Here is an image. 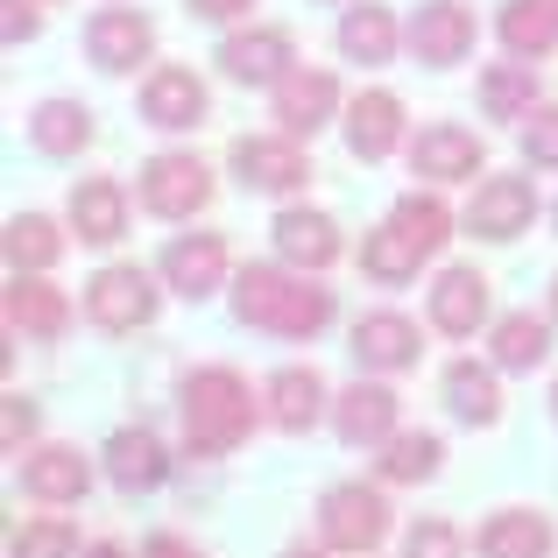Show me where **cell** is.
<instances>
[{"mask_svg": "<svg viewBox=\"0 0 558 558\" xmlns=\"http://www.w3.org/2000/svg\"><path fill=\"white\" fill-rule=\"evenodd\" d=\"M233 318L276 332V340H318V332L332 326V290L304 269L247 262V269L233 276Z\"/></svg>", "mask_w": 558, "mask_h": 558, "instance_id": "cell-1", "label": "cell"}, {"mask_svg": "<svg viewBox=\"0 0 558 558\" xmlns=\"http://www.w3.org/2000/svg\"><path fill=\"white\" fill-rule=\"evenodd\" d=\"M178 417H184V446L198 452V460H219V452L247 446V432H255V396H247V381L233 368H198L184 375L178 389Z\"/></svg>", "mask_w": 558, "mask_h": 558, "instance_id": "cell-2", "label": "cell"}, {"mask_svg": "<svg viewBox=\"0 0 558 558\" xmlns=\"http://www.w3.org/2000/svg\"><path fill=\"white\" fill-rule=\"evenodd\" d=\"M156 304H163V290H156V276L135 269V262H113V269H99L93 283H85V318H93L99 332H142L156 318Z\"/></svg>", "mask_w": 558, "mask_h": 558, "instance_id": "cell-3", "label": "cell"}, {"mask_svg": "<svg viewBox=\"0 0 558 558\" xmlns=\"http://www.w3.org/2000/svg\"><path fill=\"white\" fill-rule=\"evenodd\" d=\"M142 213H156V219H191V213H205L213 205V170L198 163V156H184V149H163V156H149L142 163Z\"/></svg>", "mask_w": 558, "mask_h": 558, "instance_id": "cell-4", "label": "cell"}, {"mask_svg": "<svg viewBox=\"0 0 558 558\" xmlns=\"http://www.w3.org/2000/svg\"><path fill=\"white\" fill-rule=\"evenodd\" d=\"M227 163L241 178V191H262V198H290L312 178V156L298 149V135H241Z\"/></svg>", "mask_w": 558, "mask_h": 558, "instance_id": "cell-5", "label": "cell"}, {"mask_svg": "<svg viewBox=\"0 0 558 558\" xmlns=\"http://www.w3.org/2000/svg\"><path fill=\"white\" fill-rule=\"evenodd\" d=\"M318 531H326L332 551H375L389 537V502H381V488L340 481V488L318 495Z\"/></svg>", "mask_w": 558, "mask_h": 558, "instance_id": "cell-6", "label": "cell"}, {"mask_svg": "<svg viewBox=\"0 0 558 558\" xmlns=\"http://www.w3.org/2000/svg\"><path fill=\"white\" fill-rule=\"evenodd\" d=\"M219 71H227L233 85H283L290 71H298V36L276 28V22L233 28V36L219 43Z\"/></svg>", "mask_w": 558, "mask_h": 558, "instance_id": "cell-7", "label": "cell"}, {"mask_svg": "<svg viewBox=\"0 0 558 558\" xmlns=\"http://www.w3.org/2000/svg\"><path fill=\"white\" fill-rule=\"evenodd\" d=\"M85 57H93L107 78H128L135 64L156 57V22L142 8H99L93 22H85Z\"/></svg>", "mask_w": 558, "mask_h": 558, "instance_id": "cell-8", "label": "cell"}, {"mask_svg": "<svg viewBox=\"0 0 558 558\" xmlns=\"http://www.w3.org/2000/svg\"><path fill=\"white\" fill-rule=\"evenodd\" d=\"M205 113H213V93H205V78L191 64H156L149 78H142V121L149 128L184 135V128H198Z\"/></svg>", "mask_w": 558, "mask_h": 558, "instance_id": "cell-9", "label": "cell"}, {"mask_svg": "<svg viewBox=\"0 0 558 558\" xmlns=\"http://www.w3.org/2000/svg\"><path fill=\"white\" fill-rule=\"evenodd\" d=\"M403 43L417 50V64L452 71L466 50H474V8H460V0H424V8L410 14Z\"/></svg>", "mask_w": 558, "mask_h": 558, "instance_id": "cell-10", "label": "cell"}, {"mask_svg": "<svg viewBox=\"0 0 558 558\" xmlns=\"http://www.w3.org/2000/svg\"><path fill=\"white\" fill-rule=\"evenodd\" d=\"M269 93H276V128H283V135H304V142L340 113V78L318 71V64H298L283 85H269Z\"/></svg>", "mask_w": 558, "mask_h": 558, "instance_id": "cell-11", "label": "cell"}, {"mask_svg": "<svg viewBox=\"0 0 558 558\" xmlns=\"http://www.w3.org/2000/svg\"><path fill=\"white\" fill-rule=\"evenodd\" d=\"M396 417H403V396H396L389 381H354V389L332 396V432H340L347 446H389Z\"/></svg>", "mask_w": 558, "mask_h": 558, "instance_id": "cell-12", "label": "cell"}, {"mask_svg": "<svg viewBox=\"0 0 558 558\" xmlns=\"http://www.w3.org/2000/svg\"><path fill=\"white\" fill-rule=\"evenodd\" d=\"M269 233H276V255H283L290 269H304V276H318V269L340 262V227H332V213H318V205H283Z\"/></svg>", "mask_w": 558, "mask_h": 558, "instance_id": "cell-13", "label": "cell"}, {"mask_svg": "<svg viewBox=\"0 0 558 558\" xmlns=\"http://www.w3.org/2000/svg\"><path fill=\"white\" fill-rule=\"evenodd\" d=\"M481 163H488V149H481L474 128L432 121V128H417V142H410V170L432 178V184H460V178H474Z\"/></svg>", "mask_w": 558, "mask_h": 558, "instance_id": "cell-14", "label": "cell"}, {"mask_svg": "<svg viewBox=\"0 0 558 558\" xmlns=\"http://www.w3.org/2000/svg\"><path fill=\"white\" fill-rule=\"evenodd\" d=\"M156 276L191 304L213 298V290L227 283V241H219V233H178V241L163 247V262H156Z\"/></svg>", "mask_w": 558, "mask_h": 558, "instance_id": "cell-15", "label": "cell"}, {"mask_svg": "<svg viewBox=\"0 0 558 558\" xmlns=\"http://www.w3.org/2000/svg\"><path fill=\"white\" fill-rule=\"evenodd\" d=\"M531 219H537V191H531V178H488V184H474L466 227H474L481 241H517Z\"/></svg>", "mask_w": 558, "mask_h": 558, "instance_id": "cell-16", "label": "cell"}, {"mask_svg": "<svg viewBox=\"0 0 558 558\" xmlns=\"http://www.w3.org/2000/svg\"><path fill=\"white\" fill-rule=\"evenodd\" d=\"M417 354H424V332L403 312H368L354 326V361L368 375H403V368H417Z\"/></svg>", "mask_w": 558, "mask_h": 558, "instance_id": "cell-17", "label": "cell"}, {"mask_svg": "<svg viewBox=\"0 0 558 558\" xmlns=\"http://www.w3.org/2000/svg\"><path fill=\"white\" fill-rule=\"evenodd\" d=\"M347 149H354L361 163H381V156L403 149V99L381 93V85L347 99Z\"/></svg>", "mask_w": 558, "mask_h": 558, "instance_id": "cell-18", "label": "cell"}, {"mask_svg": "<svg viewBox=\"0 0 558 558\" xmlns=\"http://www.w3.org/2000/svg\"><path fill=\"white\" fill-rule=\"evenodd\" d=\"M107 481L121 495H156L170 481V452L156 432H142V424H128V432L107 438Z\"/></svg>", "mask_w": 558, "mask_h": 558, "instance_id": "cell-19", "label": "cell"}, {"mask_svg": "<svg viewBox=\"0 0 558 558\" xmlns=\"http://www.w3.org/2000/svg\"><path fill=\"white\" fill-rule=\"evenodd\" d=\"M432 326L446 340H474L488 326V276L481 269H446L432 283Z\"/></svg>", "mask_w": 558, "mask_h": 558, "instance_id": "cell-20", "label": "cell"}, {"mask_svg": "<svg viewBox=\"0 0 558 558\" xmlns=\"http://www.w3.org/2000/svg\"><path fill=\"white\" fill-rule=\"evenodd\" d=\"M85 488H93V460L78 446H36L22 460V495L36 502H78Z\"/></svg>", "mask_w": 558, "mask_h": 558, "instance_id": "cell-21", "label": "cell"}, {"mask_svg": "<svg viewBox=\"0 0 558 558\" xmlns=\"http://www.w3.org/2000/svg\"><path fill=\"white\" fill-rule=\"evenodd\" d=\"M474 551L481 558H551L558 531H551V517H537V509H495V517L481 523Z\"/></svg>", "mask_w": 558, "mask_h": 558, "instance_id": "cell-22", "label": "cell"}, {"mask_svg": "<svg viewBox=\"0 0 558 558\" xmlns=\"http://www.w3.org/2000/svg\"><path fill=\"white\" fill-rule=\"evenodd\" d=\"M71 233H78L85 247H113L128 233V191L113 178H85L71 191Z\"/></svg>", "mask_w": 558, "mask_h": 558, "instance_id": "cell-23", "label": "cell"}, {"mask_svg": "<svg viewBox=\"0 0 558 558\" xmlns=\"http://www.w3.org/2000/svg\"><path fill=\"white\" fill-rule=\"evenodd\" d=\"M262 396H269L276 432H312V424L326 417V375L318 368H276Z\"/></svg>", "mask_w": 558, "mask_h": 558, "instance_id": "cell-24", "label": "cell"}, {"mask_svg": "<svg viewBox=\"0 0 558 558\" xmlns=\"http://www.w3.org/2000/svg\"><path fill=\"white\" fill-rule=\"evenodd\" d=\"M8 326L28 332V340H57V332L71 326L64 290L43 283V276H14V283H8Z\"/></svg>", "mask_w": 558, "mask_h": 558, "instance_id": "cell-25", "label": "cell"}, {"mask_svg": "<svg viewBox=\"0 0 558 558\" xmlns=\"http://www.w3.org/2000/svg\"><path fill=\"white\" fill-rule=\"evenodd\" d=\"M396 43H403V28H396V14L375 8V0H361V8L340 14V57L347 64H389Z\"/></svg>", "mask_w": 558, "mask_h": 558, "instance_id": "cell-26", "label": "cell"}, {"mask_svg": "<svg viewBox=\"0 0 558 558\" xmlns=\"http://www.w3.org/2000/svg\"><path fill=\"white\" fill-rule=\"evenodd\" d=\"M28 142H36L43 156H78L85 142H93V107H85V99H36Z\"/></svg>", "mask_w": 558, "mask_h": 558, "instance_id": "cell-27", "label": "cell"}, {"mask_svg": "<svg viewBox=\"0 0 558 558\" xmlns=\"http://www.w3.org/2000/svg\"><path fill=\"white\" fill-rule=\"evenodd\" d=\"M495 28H502L509 57H531V64H537V57L558 50V0H509Z\"/></svg>", "mask_w": 558, "mask_h": 558, "instance_id": "cell-28", "label": "cell"}, {"mask_svg": "<svg viewBox=\"0 0 558 558\" xmlns=\"http://www.w3.org/2000/svg\"><path fill=\"white\" fill-rule=\"evenodd\" d=\"M531 107H537V71L523 57L481 71V113L488 121H531Z\"/></svg>", "mask_w": 558, "mask_h": 558, "instance_id": "cell-29", "label": "cell"}, {"mask_svg": "<svg viewBox=\"0 0 558 558\" xmlns=\"http://www.w3.org/2000/svg\"><path fill=\"white\" fill-rule=\"evenodd\" d=\"M488 347H495V368H509V375H531L537 361L551 354V326H545L537 312H509V318H495Z\"/></svg>", "mask_w": 558, "mask_h": 558, "instance_id": "cell-30", "label": "cell"}, {"mask_svg": "<svg viewBox=\"0 0 558 558\" xmlns=\"http://www.w3.org/2000/svg\"><path fill=\"white\" fill-rule=\"evenodd\" d=\"M446 403H452L460 424H495V417H502L495 368H481V361H452V368H446Z\"/></svg>", "mask_w": 558, "mask_h": 558, "instance_id": "cell-31", "label": "cell"}, {"mask_svg": "<svg viewBox=\"0 0 558 558\" xmlns=\"http://www.w3.org/2000/svg\"><path fill=\"white\" fill-rule=\"evenodd\" d=\"M417 262H424V247L410 241V233L396 227V219H389V227H375L368 241H361V269H368V276H375L381 290L410 283V276H417Z\"/></svg>", "mask_w": 558, "mask_h": 558, "instance_id": "cell-32", "label": "cell"}, {"mask_svg": "<svg viewBox=\"0 0 558 558\" xmlns=\"http://www.w3.org/2000/svg\"><path fill=\"white\" fill-rule=\"evenodd\" d=\"M57 255H64V233H57V219H50V213H22V219H8V262H14V276H43Z\"/></svg>", "mask_w": 558, "mask_h": 558, "instance_id": "cell-33", "label": "cell"}, {"mask_svg": "<svg viewBox=\"0 0 558 558\" xmlns=\"http://www.w3.org/2000/svg\"><path fill=\"white\" fill-rule=\"evenodd\" d=\"M396 227L410 233V241L424 247V255H438V247L452 241V205L438 198V191H403V198H396Z\"/></svg>", "mask_w": 558, "mask_h": 558, "instance_id": "cell-34", "label": "cell"}, {"mask_svg": "<svg viewBox=\"0 0 558 558\" xmlns=\"http://www.w3.org/2000/svg\"><path fill=\"white\" fill-rule=\"evenodd\" d=\"M438 460H446V446L432 432H396L381 446V481H432Z\"/></svg>", "mask_w": 558, "mask_h": 558, "instance_id": "cell-35", "label": "cell"}, {"mask_svg": "<svg viewBox=\"0 0 558 558\" xmlns=\"http://www.w3.org/2000/svg\"><path fill=\"white\" fill-rule=\"evenodd\" d=\"M8 558H78V523H64V517L22 523L14 545H8Z\"/></svg>", "mask_w": 558, "mask_h": 558, "instance_id": "cell-36", "label": "cell"}, {"mask_svg": "<svg viewBox=\"0 0 558 558\" xmlns=\"http://www.w3.org/2000/svg\"><path fill=\"white\" fill-rule=\"evenodd\" d=\"M460 551H466V537L452 531L446 517H417L410 537H403V558H460Z\"/></svg>", "mask_w": 558, "mask_h": 558, "instance_id": "cell-37", "label": "cell"}, {"mask_svg": "<svg viewBox=\"0 0 558 558\" xmlns=\"http://www.w3.org/2000/svg\"><path fill=\"white\" fill-rule=\"evenodd\" d=\"M523 156H531L537 170H558V107H531V121H523Z\"/></svg>", "mask_w": 558, "mask_h": 558, "instance_id": "cell-38", "label": "cell"}, {"mask_svg": "<svg viewBox=\"0 0 558 558\" xmlns=\"http://www.w3.org/2000/svg\"><path fill=\"white\" fill-rule=\"evenodd\" d=\"M28 432H36V403H28V396H8V410H0V438L22 446Z\"/></svg>", "mask_w": 558, "mask_h": 558, "instance_id": "cell-39", "label": "cell"}, {"mask_svg": "<svg viewBox=\"0 0 558 558\" xmlns=\"http://www.w3.org/2000/svg\"><path fill=\"white\" fill-rule=\"evenodd\" d=\"M0 8H8V22H0V28H8V43H28L43 28V8H36V0H0Z\"/></svg>", "mask_w": 558, "mask_h": 558, "instance_id": "cell-40", "label": "cell"}, {"mask_svg": "<svg viewBox=\"0 0 558 558\" xmlns=\"http://www.w3.org/2000/svg\"><path fill=\"white\" fill-rule=\"evenodd\" d=\"M191 14H198V22H241L247 8H255V0H184Z\"/></svg>", "mask_w": 558, "mask_h": 558, "instance_id": "cell-41", "label": "cell"}, {"mask_svg": "<svg viewBox=\"0 0 558 558\" xmlns=\"http://www.w3.org/2000/svg\"><path fill=\"white\" fill-rule=\"evenodd\" d=\"M142 558H198V551H191L184 537H170V531H163V537H149V545H142Z\"/></svg>", "mask_w": 558, "mask_h": 558, "instance_id": "cell-42", "label": "cell"}, {"mask_svg": "<svg viewBox=\"0 0 558 558\" xmlns=\"http://www.w3.org/2000/svg\"><path fill=\"white\" fill-rule=\"evenodd\" d=\"M78 558H128V545H113V537H99V545H85Z\"/></svg>", "mask_w": 558, "mask_h": 558, "instance_id": "cell-43", "label": "cell"}, {"mask_svg": "<svg viewBox=\"0 0 558 558\" xmlns=\"http://www.w3.org/2000/svg\"><path fill=\"white\" fill-rule=\"evenodd\" d=\"M283 558H326V551H304V545H298V551H283Z\"/></svg>", "mask_w": 558, "mask_h": 558, "instance_id": "cell-44", "label": "cell"}, {"mask_svg": "<svg viewBox=\"0 0 558 558\" xmlns=\"http://www.w3.org/2000/svg\"><path fill=\"white\" fill-rule=\"evenodd\" d=\"M551 318H558V276H551Z\"/></svg>", "mask_w": 558, "mask_h": 558, "instance_id": "cell-45", "label": "cell"}, {"mask_svg": "<svg viewBox=\"0 0 558 558\" xmlns=\"http://www.w3.org/2000/svg\"><path fill=\"white\" fill-rule=\"evenodd\" d=\"M551 417H558V381H551Z\"/></svg>", "mask_w": 558, "mask_h": 558, "instance_id": "cell-46", "label": "cell"}, {"mask_svg": "<svg viewBox=\"0 0 558 558\" xmlns=\"http://www.w3.org/2000/svg\"><path fill=\"white\" fill-rule=\"evenodd\" d=\"M551 219H558V205H551Z\"/></svg>", "mask_w": 558, "mask_h": 558, "instance_id": "cell-47", "label": "cell"}]
</instances>
